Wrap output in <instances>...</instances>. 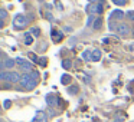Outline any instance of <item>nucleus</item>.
Listing matches in <instances>:
<instances>
[{"instance_id": "18", "label": "nucleus", "mask_w": 134, "mask_h": 122, "mask_svg": "<svg viewBox=\"0 0 134 122\" xmlns=\"http://www.w3.org/2000/svg\"><path fill=\"white\" fill-rule=\"evenodd\" d=\"M62 66H64L65 69H69V68L72 66V63H71V60H64L62 62Z\"/></svg>"}, {"instance_id": "3", "label": "nucleus", "mask_w": 134, "mask_h": 122, "mask_svg": "<svg viewBox=\"0 0 134 122\" xmlns=\"http://www.w3.org/2000/svg\"><path fill=\"white\" fill-rule=\"evenodd\" d=\"M13 25H15V29H23L26 26V17L23 15H18L13 19Z\"/></svg>"}, {"instance_id": "12", "label": "nucleus", "mask_w": 134, "mask_h": 122, "mask_svg": "<svg viewBox=\"0 0 134 122\" xmlns=\"http://www.w3.org/2000/svg\"><path fill=\"white\" fill-rule=\"evenodd\" d=\"M82 58H84L85 60H91V58H92V52H90V50H85V52L82 53Z\"/></svg>"}, {"instance_id": "2", "label": "nucleus", "mask_w": 134, "mask_h": 122, "mask_svg": "<svg viewBox=\"0 0 134 122\" xmlns=\"http://www.w3.org/2000/svg\"><path fill=\"white\" fill-rule=\"evenodd\" d=\"M22 76L16 72H3L0 70V81H7V82H20Z\"/></svg>"}, {"instance_id": "14", "label": "nucleus", "mask_w": 134, "mask_h": 122, "mask_svg": "<svg viewBox=\"0 0 134 122\" xmlns=\"http://www.w3.org/2000/svg\"><path fill=\"white\" fill-rule=\"evenodd\" d=\"M101 23H102L101 19H95V20H94V29H99V27H101Z\"/></svg>"}, {"instance_id": "1", "label": "nucleus", "mask_w": 134, "mask_h": 122, "mask_svg": "<svg viewBox=\"0 0 134 122\" xmlns=\"http://www.w3.org/2000/svg\"><path fill=\"white\" fill-rule=\"evenodd\" d=\"M36 79H38V73H25V75H22V79H20L19 83H20L25 89L32 90L33 88L36 86V83H38Z\"/></svg>"}, {"instance_id": "8", "label": "nucleus", "mask_w": 134, "mask_h": 122, "mask_svg": "<svg viewBox=\"0 0 134 122\" xmlns=\"http://www.w3.org/2000/svg\"><path fill=\"white\" fill-rule=\"evenodd\" d=\"M124 17V12H121V10H114V12H111L110 15V20H113V19H122Z\"/></svg>"}, {"instance_id": "7", "label": "nucleus", "mask_w": 134, "mask_h": 122, "mask_svg": "<svg viewBox=\"0 0 134 122\" xmlns=\"http://www.w3.org/2000/svg\"><path fill=\"white\" fill-rule=\"evenodd\" d=\"M32 122H48V116L45 112H38Z\"/></svg>"}, {"instance_id": "21", "label": "nucleus", "mask_w": 134, "mask_h": 122, "mask_svg": "<svg viewBox=\"0 0 134 122\" xmlns=\"http://www.w3.org/2000/svg\"><path fill=\"white\" fill-rule=\"evenodd\" d=\"M69 93H78V86H72V88H69Z\"/></svg>"}, {"instance_id": "13", "label": "nucleus", "mask_w": 134, "mask_h": 122, "mask_svg": "<svg viewBox=\"0 0 134 122\" xmlns=\"http://www.w3.org/2000/svg\"><path fill=\"white\" fill-rule=\"evenodd\" d=\"M69 81H71V76H69V75H62L61 82H62L64 85H68V83H69Z\"/></svg>"}, {"instance_id": "27", "label": "nucleus", "mask_w": 134, "mask_h": 122, "mask_svg": "<svg viewBox=\"0 0 134 122\" xmlns=\"http://www.w3.org/2000/svg\"><path fill=\"white\" fill-rule=\"evenodd\" d=\"M0 122H3V121H2V119H0Z\"/></svg>"}, {"instance_id": "20", "label": "nucleus", "mask_w": 134, "mask_h": 122, "mask_svg": "<svg viewBox=\"0 0 134 122\" xmlns=\"http://www.w3.org/2000/svg\"><path fill=\"white\" fill-rule=\"evenodd\" d=\"M102 10H104V7H102V3H98V4H97V13H99V15H101Z\"/></svg>"}, {"instance_id": "23", "label": "nucleus", "mask_w": 134, "mask_h": 122, "mask_svg": "<svg viewBox=\"0 0 134 122\" xmlns=\"http://www.w3.org/2000/svg\"><path fill=\"white\" fill-rule=\"evenodd\" d=\"M127 16H128V17H130L133 22H134V12H128V13H127Z\"/></svg>"}, {"instance_id": "19", "label": "nucleus", "mask_w": 134, "mask_h": 122, "mask_svg": "<svg viewBox=\"0 0 134 122\" xmlns=\"http://www.w3.org/2000/svg\"><path fill=\"white\" fill-rule=\"evenodd\" d=\"M30 33H32L33 36H39V35H41V30H39L38 27H33V29L30 30Z\"/></svg>"}, {"instance_id": "4", "label": "nucleus", "mask_w": 134, "mask_h": 122, "mask_svg": "<svg viewBox=\"0 0 134 122\" xmlns=\"http://www.w3.org/2000/svg\"><path fill=\"white\" fill-rule=\"evenodd\" d=\"M16 63H18L23 70H32V69H33V65L30 63V62L25 60L23 58H18V59H16Z\"/></svg>"}, {"instance_id": "16", "label": "nucleus", "mask_w": 134, "mask_h": 122, "mask_svg": "<svg viewBox=\"0 0 134 122\" xmlns=\"http://www.w3.org/2000/svg\"><path fill=\"white\" fill-rule=\"evenodd\" d=\"M113 2L117 6H124V4H127V0H113Z\"/></svg>"}, {"instance_id": "29", "label": "nucleus", "mask_w": 134, "mask_h": 122, "mask_svg": "<svg viewBox=\"0 0 134 122\" xmlns=\"http://www.w3.org/2000/svg\"><path fill=\"white\" fill-rule=\"evenodd\" d=\"M0 53H2V52H0Z\"/></svg>"}, {"instance_id": "25", "label": "nucleus", "mask_w": 134, "mask_h": 122, "mask_svg": "<svg viewBox=\"0 0 134 122\" xmlns=\"http://www.w3.org/2000/svg\"><path fill=\"white\" fill-rule=\"evenodd\" d=\"M49 115L53 116V115H55V111H53V109H49Z\"/></svg>"}, {"instance_id": "10", "label": "nucleus", "mask_w": 134, "mask_h": 122, "mask_svg": "<svg viewBox=\"0 0 134 122\" xmlns=\"http://www.w3.org/2000/svg\"><path fill=\"white\" fill-rule=\"evenodd\" d=\"M99 59H101V50H98V49L92 50V58H91V60H92V62H98Z\"/></svg>"}, {"instance_id": "24", "label": "nucleus", "mask_w": 134, "mask_h": 122, "mask_svg": "<svg viewBox=\"0 0 134 122\" xmlns=\"http://www.w3.org/2000/svg\"><path fill=\"white\" fill-rule=\"evenodd\" d=\"M3 106H4V108H10V101H4Z\"/></svg>"}, {"instance_id": "9", "label": "nucleus", "mask_w": 134, "mask_h": 122, "mask_svg": "<svg viewBox=\"0 0 134 122\" xmlns=\"http://www.w3.org/2000/svg\"><path fill=\"white\" fill-rule=\"evenodd\" d=\"M46 102H48L49 106H53V105L59 103V99L56 98V96H53V95H46Z\"/></svg>"}, {"instance_id": "15", "label": "nucleus", "mask_w": 134, "mask_h": 122, "mask_svg": "<svg viewBox=\"0 0 134 122\" xmlns=\"http://www.w3.org/2000/svg\"><path fill=\"white\" fill-rule=\"evenodd\" d=\"M32 42H33L32 36H30L29 33H26V38H25V43H26V45H32Z\"/></svg>"}, {"instance_id": "11", "label": "nucleus", "mask_w": 134, "mask_h": 122, "mask_svg": "<svg viewBox=\"0 0 134 122\" xmlns=\"http://www.w3.org/2000/svg\"><path fill=\"white\" fill-rule=\"evenodd\" d=\"M85 10H87L88 13H95L97 12V4H88Z\"/></svg>"}, {"instance_id": "6", "label": "nucleus", "mask_w": 134, "mask_h": 122, "mask_svg": "<svg viewBox=\"0 0 134 122\" xmlns=\"http://www.w3.org/2000/svg\"><path fill=\"white\" fill-rule=\"evenodd\" d=\"M15 65H16V60H13V59H10V58H6V59H3L0 68H7V69H10V68H13Z\"/></svg>"}, {"instance_id": "22", "label": "nucleus", "mask_w": 134, "mask_h": 122, "mask_svg": "<svg viewBox=\"0 0 134 122\" xmlns=\"http://www.w3.org/2000/svg\"><path fill=\"white\" fill-rule=\"evenodd\" d=\"M94 20V16H90L88 17V20H87V26H91V22Z\"/></svg>"}, {"instance_id": "5", "label": "nucleus", "mask_w": 134, "mask_h": 122, "mask_svg": "<svg viewBox=\"0 0 134 122\" xmlns=\"http://www.w3.org/2000/svg\"><path fill=\"white\" fill-rule=\"evenodd\" d=\"M117 32L121 36H128L130 35V26H128L127 23H120L118 26H117Z\"/></svg>"}, {"instance_id": "28", "label": "nucleus", "mask_w": 134, "mask_h": 122, "mask_svg": "<svg viewBox=\"0 0 134 122\" xmlns=\"http://www.w3.org/2000/svg\"><path fill=\"white\" fill-rule=\"evenodd\" d=\"M90 2H94V0H90Z\"/></svg>"}, {"instance_id": "17", "label": "nucleus", "mask_w": 134, "mask_h": 122, "mask_svg": "<svg viewBox=\"0 0 134 122\" xmlns=\"http://www.w3.org/2000/svg\"><path fill=\"white\" fill-rule=\"evenodd\" d=\"M6 16H7L6 10H4V9H0V20H4V19H6Z\"/></svg>"}, {"instance_id": "26", "label": "nucleus", "mask_w": 134, "mask_h": 122, "mask_svg": "<svg viewBox=\"0 0 134 122\" xmlns=\"http://www.w3.org/2000/svg\"><path fill=\"white\" fill-rule=\"evenodd\" d=\"M3 26H4V25H3V20H0V29H2Z\"/></svg>"}]
</instances>
